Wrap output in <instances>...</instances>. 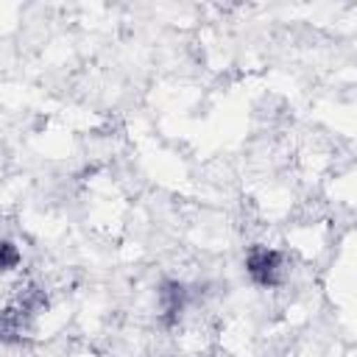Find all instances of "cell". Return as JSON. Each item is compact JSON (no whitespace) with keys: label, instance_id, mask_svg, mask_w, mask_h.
I'll use <instances>...</instances> for the list:
<instances>
[{"label":"cell","instance_id":"1","mask_svg":"<svg viewBox=\"0 0 357 357\" xmlns=\"http://www.w3.org/2000/svg\"><path fill=\"white\" fill-rule=\"evenodd\" d=\"M248 273L259 282V284H273L276 276H279V254L276 251H268V248H259L248 257Z\"/></svg>","mask_w":357,"mask_h":357}]
</instances>
